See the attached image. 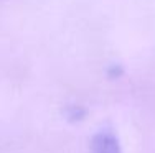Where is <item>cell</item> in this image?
<instances>
[{
	"mask_svg": "<svg viewBox=\"0 0 155 153\" xmlns=\"http://www.w3.org/2000/svg\"><path fill=\"white\" fill-rule=\"evenodd\" d=\"M91 150L93 153H122L119 140L109 130H102V132L96 133L93 143H91Z\"/></svg>",
	"mask_w": 155,
	"mask_h": 153,
	"instance_id": "cell-1",
	"label": "cell"
}]
</instances>
